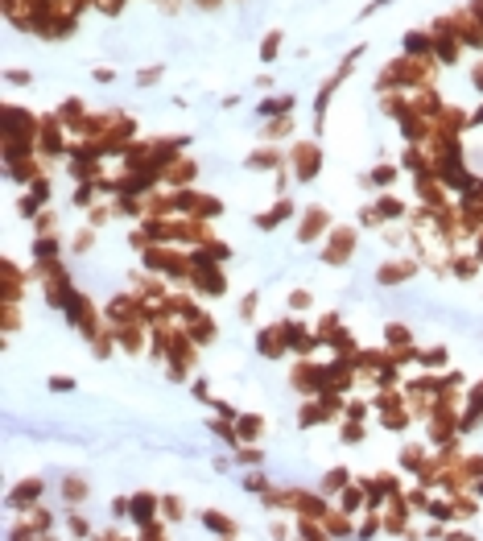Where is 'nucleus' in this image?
<instances>
[{
  "instance_id": "nucleus-1",
  "label": "nucleus",
  "mask_w": 483,
  "mask_h": 541,
  "mask_svg": "<svg viewBox=\"0 0 483 541\" xmlns=\"http://www.w3.org/2000/svg\"><path fill=\"white\" fill-rule=\"evenodd\" d=\"M38 133H42V120L17 103H4V161H17V157H29L38 149Z\"/></svg>"
},
{
  "instance_id": "nucleus-2",
  "label": "nucleus",
  "mask_w": 483,
  "mask_h": 541,
  "mask_svg": "<svg viewBox=\"0 0 483 541\" xmlns=\"http://www.w3.org/2000/svg\"><path fill=\"white\" fill-rule=\"evenodd\" d=\"M430 79H434V58H409V54H401L396 62H389L384 71H380V79H376V87L389 91V87H430Z\"/></svg>"
},
{
  "instance_id": "nucleus-3",
  "label": "nucleus",
  "mask_w": 483,
  "mask_h": 541,
  "mask_svg": "<svg viewBox=\"0 0 483 541\" xmlns=\"http://www.w3.org/2000/svg\"><path fill=\"white\" fill-rule=\"evenodd\" d=\"M190 281H194V289H203V294H223L227 289V273L219 269V261L207 252V248H194L190 252Z\"/></svg>"
},
{
  "instance_id": "nucleus-4",
  "label": "nucleus",
  "mask_w": 483,
  "mask_h": 541,
  "mask_svg": "<svg viewBox=\"0 0 483 541\" xmlns=\"http://www.w3.org/2000/svg\"><path fill=\"white\" fill-rule=\"evenodd\" d=\"M140 261H145L149 273H166V277H174V281H186V277H190V257L174 252L170 244H149V248L140 252Z\"/></svg>"
},
{
  "instance_id": "nucleus-5",
  "label": "nucleus",
  "mask_w": 483,
  "mask_h": 541,
  "mask_svg": "<svg viewBox=\"0 0 483 541\" xmlns=\"http://www.w3.org/2000/svg\"><path fill=\"white\" fill-rule=\"evenodd\" d=\"M66 124L58 120V112H50L42 116V133H38V153H42L45 161H54V157H62V153H71V145H66Z\"/></svg>"
},
{
  "instance_id": "nucleus-6",
  "label": "nucleus",
  "mask_w": 483,
  "mask_h": 541,
  "mask_svg": "<svg viewBox=\"0 0 483 541\" xmlns=\"http://www.w3.org/2000/svg\"><path fill=\"white\" fill-rule=\"evenodd\" d=\"M318 166H322V149H318V140H294V149H289V170H294V178H298V182H314V178H318Z\"/></svg>"
},
{
  "instance_id": "nucleus-7",
  "label": "nucleus",
  "mask_w": 483,
  "mask_h": 541,
  "mask_svg": "<svg viewBox=\"0 0 483 541\" xmlns=\"http://www.w3.org/2000/svg\"><path fill=\"white\" fill-rule=\"evenodd\" d=\"M289 384H294L302 397H318V393L326 389V363H314V360L294 363V372H289Z\"/></svg>"
},
{
  "instance_id": "nucleus-8",
  "label": "nucleus",
  "mask_w": 483,
  "mask_h": 541,
  "mask_svg": "<svg viewBox=\"0 0 483 541\" xmlns=\"http://www.w3.org/2000/svg\"><path fill=\"white\" fill-rule=\"evenodd\" d=\"M355 236L352 227H335V231H326V248H322V261L326 265H347L355 252Z\"/></svg>"
},
{
  "instance_id": "nucleus-9",
  "label": "nucleus",
  "mask_w": 483,
  "mask_h": 541,
  "mask_svg": "<svg viewBox=\"0 0 483 541\" xmlns=\"http://www.w3.org/2000/svg\"><path fill=\"white\" fill-rule=\"evenodd\" d=\"M257 352H261V356H268V360H281V356L289 352V343H285V322L264 326L261 335H257Z\"/></svg>"
},
{
  "instance_id": "nucleus-10",
  "label": "nucleus",
  "mask_w": 483,
  "mask_h": 541,
  "mask_svg": "<svg viewBox=\"0 0 483 541\" xmlns=\"http://www.w3.org/2000/svg\"><path fill=\"white\" fill-rule=\"evenodd\" d=\"M326 227H331L326 207H310L306 215H302V224H298V244H314V240H318Z\"/></svg>"
},
{
  "instance_id": "nucleus-11",
  "label": "nucleus",
  "mask_w": 483,
  "mask_h": 541,
  "mask_svg": "<svg viewBox=\"0 0 483 541\" xmlns=\"http://www.w3.org/2000/svg\"><path fill=\"white\" fill-rule=\"evenodd\" d=\"M285 343H289V352L310 356L318 347V331H310L306 322H285Z\"/></svg>"
},
{
  "instance_id": "nucleus-12",
  "label": "nucleus",
  "mask_w": 483,
  "mask_h": 541,
  "mask_svg": "<svg viewBox=\"0 0 483 541\" xmlns=\"http://www.w3.org/2000/svg\"><path fill=\"white\" fill-rule=\"evenodd\" d=\"M413 273H417V261L401 257V261H384V265L376 269V281H380V285H401V281H409Z\"/></svg>"
},
{
  "instance_id": "nucleus-13",
  "label": "nucleus",
  "mask_w": 483,
  "mask_h": 541,
  "mask_svg": "<svg viewBox=\"0 0 483 541\" xmlns=\"http://www.w3.org/2000/svg\"><path fill=\"white\" fill-rule=\"evenodd\" d=\"M45 199H50V178H38V182H29V190H25V199L17 203V211L34 219V215H42V203H45Z\"/></svg>"
},
{
  "instance_id": "nucleus-14",
  "label": "nucleus",
  "mask_w": 483,
  "mask_h": 541,
  "mask_svg": "<svg viewBox=\"0 0 483 541\" xmlns=\"http://www.w3.org/2000/svg\"><path fill=\"white\" fill-rule=\"evenodd\" d=\"M145 322H124V326H112L116 331V347H124L129 356H140L145 352Z\"/></svg>"
},
{
  "instance_id": "nucleus-15",
  "label": "nucleus",
  "mask_w": 483,
  "mask_h": 541,
  "mask_svg": "<svg viewBox=\"0 0 483 541\" xmlns=\"http://www.w3.org/2000/svg\"><path fill=\"white\" fill-rule=\"evenodd\" d=\"M161 508V496H153V492H140V496L129 500V517L136 525H145V521H153V512Z\"/></svg>"
},
{
  "instance_id": "nucleus-16",
  "label": "nucleus",
  "mask_w": 483,
  "mask_h": 541,
  "mask_svg": "<svg viewBox=\"0 0 483 541\" xmlns=\"http://www.w3.org/2000/svg\"><path fill=\"white\" fill-rule=\"evenodd\" d=\"M8 178H13V182H38V178H42V161H38V153L8 161Z\"/></svg>"
},
{
  "instance_id": "nucleus-17",
  "label": "nucleus",
  "mask_w": 483,
  "mask_h": 541,
  "mask_svg": "<svg viewBox=\"0 0 483 541\" xmlns=\"http://www.w3.org/2000/svg\"><path fill=\"white\" fill-rule=\"evenodd\" d=\"M405 54H409V58H434V34L409 29V34H405Z\"/></svg>"
},
{
  "instance_id": "nucleus-18",
  "label": "nucleus",
  "mask_w": 483,
  "mask_h": 541,
  "mask_svg": "<svg viewBox=\"0 0 483 541\" xmlns=\"http://www.w3.org/2000/svg\"><path fill=\"white\" fill-rule=\"evenodd\" d=\"M38 496H42V479H25V484H17V488H13L8 504H13V508H34Z\"/></svg>"
},
{
  "instance_id": "nucleus-19",
  "label": "nucleus",
  "mask_w": 483,
  "mask_h": 541,
  "mask_svg": "<svg viewBox=\"0 0 483 541\" xmlns=\"http://www.w3.org/2000/svg\"><path fill=\"white\" fill-rule=\"evenodd\" d=\"M182 326L190 331V339H194V343H211V339H215V318L203 315V310L190 318V322H182Z\"/></svg>"
},
{
  "instance_id": "nucleus-20",
  "label": "nucleus",
  "mask_w": 483,
  "mask_h": 541,
  "mask_svg": "<svg viewBox=\"0 0 483 541\" xmlns=\"http://www.w3.org/2000/svg\"><path fill=\"white\" fill-rule=\"evenodd\" d=\"M405 517H409V500H401V492H396L389 500V512H384V529L389 533H405Z\"/></svg>"
},
{
  "instance_id": "nucleus-21",
  "label": "nucleus",
  "mask_w": 483,
  "mask_h": 541,
  "mask_svg": "<svg viewBox=\"0 0 483 541\" xmlns=\"http://www.w3.org/2000/svg\"><path fill=\"white\" fill-rule=\"evenodd\" d=\"M289 215H294V199H281V203H277L273 211H264V215H257V227H261V231H273L277 224H285Z\"/></svg>"
},
{
  "instance_id": "nucleus-22",
  "label": "nucleus",
  "mask_w": 483,
  "mask_h": 541,
  "mask_svg": "<svg viewBox=\"0 0 483 541\" xmlns=\"http://www.w3.org/2000/svg\"><path fill=\"white\" fill-rule=\"evenodd\" d=\"M236 430H240V442H257L264 434V417H257V413H240L236 417Z\"/></svg>"
},
{
  "instance_id": "nucleus-23",
  "label": "nucleus",
  "mask_w": 483,
  "mask_h": 541,
  "mask_svg": "<svg viewBox=\"0 0 483 541\" xmlns=\"http://www.w3.org/2000/svg\"><path fill=\"white\" fill-rule=\"evenodd\" d=\"M194 174H199V166H194L190 157H178V161H170V170H166V182H170V186H186Z\"/></svg>"
},
{
  "instance_id": "nucleus-24",
  "label": "nucleus",
  "mask_w": 483,
  "mask_h": 541,
  "mask_svg": "<svg viewBox=\"0 0 483 541\" xmlns=\"http://www.w3.org/2000/svg\"><path fill=\"white\" fill-rule=\"evenodd\" d=\"M480 417H483V380L475 384V393H471V409H467V413L459 417V434H467V430H471V426H475Z\"/></svg>"
},
{
  "instance_id": "nucleus-25",
  "label": "nucleus",
  "mask_w": 483,
  "mask_h": 541,
  "mask_svg": "<svg viewBox=\"0 0 483 541\" xmlns=\"http://www.w3.org/2000/svg\"><path fill=\"white\" fill-rule=\"evenodd\" d=\"M203 525H207L215 538H236V521L223 517V512H211V508H207V512H203Z\"/></svg>"
},
{
  "instance_id": "nucleus-26",
  "label": "nucleus",
  "mask_w": 483,
  "mask_h": 541,
  "mask_svg": "<svg viewBox=\"0 0 483 541\" xmlns=\"http://www.w3.org/2000/svg\"><path fill=\"white\" fill-rule=\"evenodd\" d=\"M339 496H343V500H339V508H343V512H355V508H363V504H368V484H347Z\"/></svg>"
},
{
  "instance_id": "nucleus-27",
  "label": "nucleus",
  "mask_w": 483,
  "mask_h": 541,
  "mask_svg": "<svg viewBox=\"0 0 483 541\" xmlns=\"http://www.w3.org/2000/svg\"><path fill=\"white\" fill-rule=\"evenodd\" d=\"M261 116H294V95H273V99H261L257 108Z\"/></svg>"
},
{
  "instance_id": "nucleus-28",
  "label": "nucleus",
  "mask_w": 483,
  "mask_h": 541,
  "mask_svg": "<svg viewBox=\"0 0 483 541\" xmlns=\"http://www.w3.org/2000/svg\"><path fill=\"white\" fill-rule=\"evenodd\" d=\"M409 343H413V331H409L405 322H389V326H384V347H389V352H393V347H409Z\"/></svg>"
},
{
  "instance_id": "nucleus-29",
  "label": "nucleus",
  "mask_w": 483,
  "mask_h": 541,
  "mask_svg": "<svg viewBox=\"0 0 483 541\" xmlns=\"http://www.w3.org/2000/svg\"><path fill=\"white\" fill-rule=\"evenodd\" d=\"M244 166H248V170H277V166H281V153H277V149H257V153H248Z\"/></svg>"
},
{
  "instance_id": "nucleus-30",
  "label": "nucleus",
  "mask_w": 483,
  "mask_h": 541,
  "mask_svg": "<svg viewBox=\"0 0 483 541\" xmlns=\"http://www.w3.org/2000/svg\"><path fill=\"white\" fill-rule=\"evenodd\" d=\"M430 161H434V157H426V149H421V145H409V149L401 153V166H409L413 174H421V170H430Z\"/></svg>"
},
{
  "instance_id": "nucleus-31",
  "label": "nucleus",
  "mask_w": 483,
  "mask_h": 541,
  "mask_svg": "<svg viewBox=\"0 0 483 541\" xmlns=\"http://www.w3.org/2000/svg\"><path fill=\"white\" fill-rule=\"evenodd\" d=\"M372 211H376V215H380V224H384V219H401V215H405V203H396L393 194H380Z\"/></svg>"
},
{
  "instance_id": "nucleus-32",
  "label": "nucleus",
  "mask_w": 483,
  "mask_h": 541,
  "mask_svg": "<svg viewBox=\"0 0 483 541\" xmlns=\"http://www.w3.org/2000/svg\"><path fill=\"white\" fill-rule=\"evenodd\" d=\"M421 459H426V447L421 442H413V447H405V454H401V467L405 471H413V475H421L426 467H421Z\"/></svg>"
},
{
  "instance_id": "nucleus-33",
  "label": "nucleus",
  "mask_w": 483,
  "mask_h": 541,
  "mask_svg": "<svg viewBox=\"0 0 483 541\" xmlns=\"http://www.w3.org/2000/svg\"><path fill=\"white\" fill-rule=\"evenodd\" d=\"M58 252H62V240H58V236H42V240L34 244V257H38V261H58Z\"/></svg>"
},
{
  "instance_id": "nucleus-34",
  "label": "nucleus",
  "mask_w": 483,
  "mask_h": 541,
  "mask_svg": "<svg viewBox=\"0 0 483 541\" xmlns=\"http://www.w3.org/2000/svg\"><path fill=\"white\" fill-rule=\"evenodd\" d=\"M62 496L71 500V504H79V500H87V484H83L79 475H66V479H62Z\"/></svg>"
},
{
  "instance_id": "nucleus-35",
  "label": "nucleus",
  "mask_w": 483,
  "mask_h": 541,
  "mask_svg": "<svg viewBox=\"0 0 483 541\" xmlns=\"http://www.w3.org/2000/svg\"><path fill=\"white\" fill-rule=\"evenodd\" d=\"M318 421H326V409H322V401L314 397L306 409H302V430H310V426H318Z\"/></svg>"
},
{
  "instance_id": "nucleus-36",
  "label": "nucleus",
  "mask_w": 483,
  "mask_h": 541,
  "mask_svg": "<svg viewBox=\"0 0 483 541\" xmlns=\"http://www.w3.org/2000/svg\"><path fill=\"white\" fill-rule=\"evenodd\" d=\"M343 488H347V471H343V467L322 479V492H326V496H335V492H343Z\"/></svg>"
},
{
  "instance_id": "nucleus-37",
  "label": "nucleus",
  "mask_w": 483,
  "mask_h": 541,
  "mask_svg": "<svg viewBox=\"0 0 483 541\" xmlns=\"http://www.w3.org/2000/svg\"><path fill=\"white\" fill-rule=\"evenodd\" d=\"M347 447H355V442H363V421H355V417H347L343 421V434H339Z\"/></svg>"
},
{
  "instance_id": "nucleus-38",
  "label": "nucleus",
  "mask_w": 483,
  "mask_h": 541,
  "mask_svg": "<svg viewBox=\"0 0 483 541\" xmlns=\"http://www.w3.org/2000/svg\"><path fill=\"white\" fill-rule=\"evenodd\" d=\"M289 129H294V116H273V124H268V140H281V136L289 133Z\"/></svg>"
},
{
  "instance_id": "nucleus-39",
  "label": "nucleus",
  "mask_w": 483,
  "mask_h": 541,
  "mask_svg": "<svg viewBox=\"0 0 483 541\" xmlns=\"http://www.w3.org/2000/svg\"><path fill=\"white\" fill-rule=\"evenodd\" d=\"M417 363H421V368H442V363H446V347H430V352H417Z\"/></svg>"
},
{
  "instance_id": "nucleus-40",
  "label": "nucleus",
  "mask_w": 483,
  "mask_h": 541,
  "mask_svg": "<svg viewBox=\"0 0 483 541\" xmlns=\"http://www.w3.org/2000/svg\"><path fill=\"white\" fill-rule=\"evenodd\" d=\"M277 50H281V29H273V34L264 38V45H261V62H273V58H277Z\"/></svg>"
},
{
  "instance_id": "nucleus-41",
  "label": "nucleus",
  "mask_w": 483,
  "mask_h": 541,
  "mask_svg": "<svg viewBox=\"0 0 483 541\" xmlns=\"http://www.w3.org/2000/svg\"><path fill=\"white\" fill-rule=\"evenodd\" d=\"M393 178H396V166H376V170L368 174L372 186H393Z\"/></svg>"
},
{
  "instance_id": "nucleus-42",
  "label": "nucleus",
  "mask_w": 483,
  "mask_h": 541,
  "mask_svg": "<svg viewBox=\"0 0 483 541\" xmlns=\"http://www.w3.org/2000/svg\"><path fill=\"white\" fill-rule=\"evenodd\" d=\"M450 265H454V273H459V277H475V269H480V257H454Z\"/></svg>"
},
{
  "instance_id": "nucleus-43",
  "label": "nucleus",
  "mask_w": 483,
  "mask_h": 541,
  "mask_svg": "<svg viewBox=\"0 0 483 541\" xmlns=\"http://www.w3.org/2000/svg\"><path fill=\"white\" fill-rule=\"evenodd\" d=\"M91 194H99V186H95V182H79V190H75V207H91Z\"/></svg>"
},
{
  "instance_id": "nucleus-44",
  "label": "nucleus",
  "mask_w": 483,
  "mask_h": 541,
  "mask_svg": "<svg viewBox=\"0 0 483 541\" xmlns=\"http://www.w3.org/2000/svg\"><path fill=\"white\" fill-rule=\"evenodd\" d=\"M161 508H166V517H170V521L182 517V500H178V496H161Z\"/></svg>"
},
{
  "instance_id": "nucleus-45",
  "label": "nucleus",
  "mask_w": 483,
  "mask_h": 541,
  "mask_svg": "<svg viewBox=\"0 0 483 541\" xmlns=\"http://www.w3.org/2000/svg\"><path fill=\"white\" fill-rule=\"evenodd\" d=\"M71 389H75L71 376H50V393H71Z\"/></svg>"
},
{
  "instance_id": "nucleus-46",
  "label": "nucleus",
  "mask_w": 483,
  "mask_h": 541,
  "mask_svg": "<svg viewBox=\"0 0 483 541\" xmlns=\"http://www.w3.org/2000/svg\"><path fill=\"white\" fill-rule=\"evenodd\" d=\"M236 454H240V463H248V467L261 463V451H257V447H236Z\"/></svg>"
},
{
  "instance_id": "nucleus-47",
  "label": "nucleus",
  "mask_w": 483,
  "mask_h": 541,
  "mask_svg": "<svg viewBox=\"0 0 483 541\" xmlns=\"http://www.w3.org/2000/svg\"><path fill=\"white\" fill-rule=\"evenodd\" d=\"M310 302H314V298H310L306 289H294V294H289V306H294V310H306Z\"/></svg>"
},
{
  "instance_id": "nucleus-48",
  "label": "nucleus",
  "mask_w": 483,
  "mask_h": 541,
  "mask_svg": "<svg viewBox=\"0 0 483 541\" xmlns=\"http://www.w3.org/2000/svg\"><path fill=\"white\" fill-rule=\"evenodd\" d=\"M4 331H17V302H4Z\"/></svg>"
},
{
  "instance_id": "nucleus-49",
  "label": "nucleus",
  "mask_w": 483,
  "mask_h": 541,
  "mask_svg": "<svg viewBox=\"0 0 483 541\" xmlns=\"http://www.w3.org/2000/svg\"><path fill=\"white\" fill-rule=\"evenodd\" d=\"M91 244H95V227H87L83 236H75V252H87Z\"/></svg>"
},
{
  "instance_id": "nucleus-50",
  "label": "nucleus",
  "mask_w": 483,
  "mask_h": 541,
  "mask_svg": "<svg viewBox=\"0 0 483 541\" xmlns=\"http://www.w3.org/2000/svg\"><path fill=\"white\" fill-rule=\"evenodd\" d=\"M4 83H13V87H25V83H34V75H25V71H8V75H4Z\"/></svg>"
},
{
  "instance_id": "nucleus-51",
  "label": "nucleus",
  "mask_w": 483,
  "mask_h": 541,
  "mask_svg": "<svg viewBox=\"0 0 483 541\" xmlns=\"http://www.w3.org/2000/svg\"><path fill=\"white\" fill-rule=\"evenodd\" d=\"M71 533H75V538H87V533H91V525L83 521V517H71Z\"/></svg>"
},
{
  "instance_id": "nucleus-52",
  "label": "nucleus",
  "mask_w": 483,
  "mask_h": 541,
  "mask_svg": "<svg viewBox=\"0 0 483 541\" xmlns=\"http://www.w3.org/2000/svg\"><path fill=\"white\" fill-rule=\"evenodd\" d=\"M347 417L363 421V417H368V405H363V401H347Z\"/></svg>"
},
{
  "instance_id": "nucleus-53",
  "label": "nucleus",
  "mask_w": 483,
  "mask_h": 541,
  "mask_svg": "<svg viewBox=\"0 0 483 541\" xmlns=\"http://www.w3.org/2000/svg\"><path fill=\"white\" fill-rule=\"evenodd\" d=\"M157 79H161V66H153V71H140V75H136V83H145V87H149V83H157Z\"/></svg>"
},
{
  "instance_id": "nucleus-54",
  "label": "nucleus",
  "mask_w": 483,
  "mask_h": 541,
  "mask_svg": "<svg viewBox=\"0 0 483 541\" xmlns=\"http://www.w3.org/2000/svg\"><path fill=\"white\" fill-rule=\"evenodd\" d=\"M257 298H261V294H248V298L240 302V315H244V318H252V310H257Z\"/></svg>"
},
{
  "instance_id": "nucleus-55",
  "label": "nucleus",
  "mask_w": 483,
  "mask_h": 541,
  "mask_svg": "<svg viewBox=\"0 0 483 541\" xmlns=\"http://www.w3.org/2000/svg\"><path fill=\"white\" fill-rule=\"evenodd\" d=\"M38 231H42V236H54V215H50V211L38 215Z\"/></svg>"
},
{
  "instance_id": "nucleus-56",
  "label": "nucleus",
  "mask_w": 483,
  "mask_h": 541,
  "mask_svg": "<svg viewBox=\"0 0 483 541\" xmlns=\"http://www.w3.org/2000/svg\"><path fill=\"white\" fill-rule=\"evenodd\" d=\"M376 529H380V521H376V517H368V521H363V529H359V533H363V538H372V533H376Z\"/></svg>"
},
{
  "instance_id": "nucleus-57",
  "label": "nucleus",
  "mask_w": 483,
  "mask_h": 541,
  "mask_svg": "<svg viewBox=\"0 0 483 541\" xmlns=\"http://www.w3.org/2000/svg\"><path fill=\"white\" fill-rule=\"evenodd\" d=\"M471 83H475V91H480V95H483V62H480V66H475V71H471Z\"/></svg>"
},
{
  "instance_id": "nucleus-58",
  "label": "nucleus",
  "mask_w": 483,
  "mask_h": 541,
  "mask_svg": "<svg viewBox=\"0 0 483 541\" xmlns=\"http://www.w3.org/2000/svg\"><path fill=\"white\" fill-rule=\"evenodd\" d=\"M248 492H264V475H248Z\"/></svg>"
},
{
  "instance_id": "nucleus-59",
  "label": "nucleus",
  "mask_w": 483,
  "mask_h": 541,
  "mask_svg": "<svg viewBox=\"0 0 483 541\" xmlns=\"http://www.w3.org/2000/svg\"><path fill=\"white\" fill-rule=\"evenodd\" d=\"M471 13H475V21L483 25V0H475V4H471Z\"/></svg>"
},
{
  "instance_id": "nucleus-60",
  "label": "nucleus",
  "mask_w": 483,
  "mask_h": 541,
  "mask_svg": "<svg viewBox=\"0 0 483 541\" xmlns=\"http://www.w3.org/2000/svg\"><path fill=\"white\" fill-rule=\"evenodd\" d=\"M475 257L483 261V231H480V244H475Z\"/></svg>"
},
{
  "instance_id": "nucleus-61",
  "label": "nucleus",
  "mask_w": 483,
  "mask_h": 541,
  "mask_svg": "<svg viewBox=\"0 0 483 541\" xmlns=\"http://www.w3.org/2000/svg\"><path fill=\"white\" fill-rule=\"evenodd\" d=\"M475 124H483V108H480V112H475Z\"/></svg>"
}]
</instances>
